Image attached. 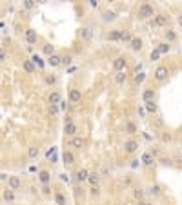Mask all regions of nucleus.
Returning a JSON list of instances; mask_svg holds the SVG:
<instances>
[{
	"label": "nucleus",
	"instance_id": "obj_1",
	"mask_svg": "<svg viewBox=\"0 0 182 205\" xmlns=\"http://www.w3.org/2000/svg\"><path fill=\"white\" fill-rule=\"evenodd\" d=\"M139 16H140L142 20L151 18V16H153V5H151V4H142L140 9H139Z\"/></svg>",
	"mask_w": 182,
	"mask_h": 205
},
{
	"label": "nucleus",
	"instance_id": "obj_2",
	"mask_svg": "<svg viewBox=\"0 0 182 205\" xmlns=\"http://www.w3.org/2000/svg\"><path fill=\"white\" fill-rule=\"evenodd\" d=\"M7 184H9V189H11V191H15V189H20V187H22V182H20V178H18V176H9Z\"/></svg>",
	"mask_w": 182,
	"mask_h": 205
},
{
	"label": "nucleus",
	"instance_id": "obj_3",
	"mask_svg": "<svg viewBox=\"0 0 182 205\" xmlns=\"http://www.w3.org/2000/svg\"><path fill=\"white\" fill-rule=\"evenodd\" d=\"M113 67H115V71L118 73V71H124V67H126V58L124 56H118V58H115V62H113Z\"/></svg>",
	"mask_w": 182,
	"mask_h": 205
},
{
	"label": "nucleus",
	"instance_id": "obj_4",
	"mask_svg": "<svg viewBox=\"0 0 182 205\" xmlns=\"http://www.w3.org/2000/svg\"><path fill=\"white\" fill-rule=\"evenodd\" d=\"M166 76H168V69H166L164 65H160V67L155 69V78H157V80L162 82V80H166Z\"/></svg>",
	"mask_w": 182,
	"mask_h": 205
},
{
	"label": "nucleus",
	"instance_id": "obj_5",
	"mask_svg": "<svg viewBox=\"0 0 182 205\" xmlns=\"http://www.w3.org/2000/svg\"><path fill=\"white\" fill-rule=\"evenodd\" d=\"M142 100H144L146 104L155 102V91H153V89H146V91L142 93Z\"/></svg>",
	"mask_w": 182,
	"mask_h": 205
},
{
	"label": "nucleus",
	"instance_id": "obj_6",
	"mask_svg": "<svg viewBox=\"0 0 182 205\" xmlns=\"http://www.w3.org/2000/svg\"><path fill=\"white\" fill-rule=\"evenodd\" d=\"M137 149H139V144L133 142V140H129V142L124 144V151H126V153H135Z\"/></svg>",
	"mask_w": 182,
	"mask_h": 205
},
{
	"label": "nucleus",
	"instance_id": "obj_7",
	"mask_svg": "<svg viewBox=\"0 0 182 205\" xmlns=\"http://www.w3.org/2000/svg\"><path fill=\"white\" fill-rule=\"evenodd\" d=\"M26 40H27V44H35L36 42V31L35 29H27L26 31Z\"/></svg>",
	"mask_w": 182,
	"mask_h": 205
},
{
	"label": "nucleus",
	"instance_id": "obj_8",
	"mask_svg": "<svg viewBox=\"0 0 182 205\" xmlns=\"http://www.w3.org/2000/svg\"><path fill=\"white\" fill-rule=\"evenodd\" d=\"M108 38H109L111 42H120V40H122V31H120V29H115V31L109 33Z\"/></svg>",
	"mask_w": 182,
	"mask_h": 205
},
{
	"label": "nucleus",
	"instance_id": "obj_9",
	"mask_svg": "<svg viewBox=\"0 0 182 205\" xmlns=\"http://www.w3.org/2000/svg\"><path fill=\"white\" fill-rule=\"evenodd\" d=\"M80 98H82V94H80L78 89H71V91H69V100H71V102L77 104V102H80Z\"/></svg>",
	"mask_w": 182,
	"mask_h": 205
},
{
	"label": "nucleus",
	"instance_id": "obj_10",
	"mask_svg": "<svg viewBox=\"0 0 182 205\" xmlns=\"http://www.w3.org/2000/svg\"><path fill=\"white\" fill-rule=\"evenodd\" d=\"M71 145L77 147V149H80V147L86 145V142H84V138H80V136H73V138H71Z\"/></svg>",
	"mask_w": 182,
	"mask_h": 205
},
{
	"label": "nucleus",
	"instance_id": "obj_11",
	"mask_svg": "<svg viewBox=\"0 0 182 205\" xmlns=\"http://www.w3.org/2000/svg\"><path fill=\"white\" fill-rule=\"evenodd\" d=\"M60 100H62V98H60V93L55 91V93L49 94V105H57V104H60Z\"/></svg>",
	"mask_w": 182,
	"mask_h": 205
},
{
	"label": "nucleus",
	"instance_id": "obj_12",
	"mask_svg": "<svg viewBox=\"0 0 182 205\" xmlns=\"http://www.w3.org/2000/svg\"><path fill=\"white\" fill-rule=\"evenodd\" d=\"M129 44H131V49H133V51H140V49H142V40H140V38H131Z\"/></svg>",
	"mask_w": 182,
	"mask_h": 205
},
{
	"label": "nucleus",
	"instance_id": "obj_13",
	"mask_svg": "<svg viewBox=\"0 0 182 205\" xmlns=\"http://www.w3.org/2000/svg\"><path fill=\"white\" fill-rule=\"evenodd\" d=\"M64 133L66 134H69V136H73L75 133H77V125L71 122V124H66V127H64Z\"/></svg>",
	"mask_w": 182,
	"mask_h": 205
},
{
	"label": "nucleus",
	"instance_id": "obj_14",
	"mask_svg": "<svg viewBox=\"0 0 182 205\" xmlns=\"http://www.w3.org/2000/svg\"><path fill=\"white\" fill-rule=\"evenodd\" d=\"M38 178H40V182H42L44 185H47V184H49V180H51V174H49L47 171H40Z\"/></svg>",
	"mask_w": 182,
	"mask_h": 205
},
{
	"label": "nucleus",
	"instance_id": "obj_15",
	"mask_svg": "<svg viewBox=\"0 0 182 205\" xmlns=\"http://www.w3.org/2000/svg\"><path fill=\"white\" fill-rule=\"evenodd\" d=\"M47 62H49V65H53V67H57V65H60V64H62L60 56H57V55H51V56L47 58Z\"/></svg>",
	"mask_w": 182,
	"mask_h": 205
},
{
	"label": "nucleus",
	"instance_id": "obj_16",
	"mask_svg": "<svg viewBox=\"0 0 182 205\" xmlns=\"http://www.w3.org/2000/svg\"><path fill=\"white\" fill-rule=\"evenodd\" d=\"M168 20H170V18H168L166 15H159V16H155V24H157V25H166Z\"/></svg>",
	"mask_w": 182,
	"mask_h": 205
},
{
	"label": "nucleus",
	"instance_id": "obj_17",
	"mask_svg": "<svg viewBox=\"0 0 182 205\" xmlns=\"http://www.w3.org/2000/svg\"><path fill=\"white\" fill-rule=\"evenodd\" d=\"M88 174H89V173H88L86 169H80V171H77V180H78V182H86V180H88Z\"/></svg>",
	"mask_w": 182,
	"mask_h": 205
},
{
	"label": "nucleus",
	"instance_id": "obj_18",
	"mask_svg": "<svg viewBox=\"0 0 182 205\" xmlns=\"http://www.w3.org/2000/svg\"><path fill=\"white\" fill-rule=\"evenodd\" d=\"M62 160H64V164H73V162H75V156H73L69 151H66V153L62 154Z\"/></svg>",
	"mask_w": 182,
	"mask_h": 205
},
{
	"label": "nucleus",
	"instance_id": "obj_19",
	"mask_svg": "<svg viewBox=\"0 0 182 205\" xmlns=\"http://www.w3.org/2000/svg\"><path fill=\"white\" fill-rule=\"evenodd\" d=\"M2 196H4V200H5V202H13V200H15V193H13L11 189H5Z\"/></svg>",
	"mask_w": 182,
	"mask_h": 205
},
{
	"label": "nucleus",
	"instance_id": "obj_20",
	"mask_svg": "<svg viewBox=\"0 0 182 205\" xmlns=\"http://www.w3.org/2000/svg\"><path fill=\"white\" fill-rule=\"evenodd\" d=\"M80 36H82L84 40H89V38H91V29H89V27H82V29H80Z\"/></svg>",
	"mask_w": 182,
	"mask_h": 205
},
{
	"label": "nucleus",
	"instance_id": "obj_21",
	"mask_svg": "<svg viewBox=\"0 0 182 205\" xmlns=\"http://www.w3.org/2000/svg\"><path fill=\"white\" fill-rule=\"evenodd\" d=\"M157 51H159V55H166V53H170V44H159Z\"/></svg>",
	"mask_w": 182,
	"mask_h": 205
},
{
	"label": "nucleus",
	"instance_id": "obj_22",
	"mask_svg": "<svg viewBox=\"0 0 182 205\" xmlns=\"http://www.w3.org/2000/svg\"><path fill=\"white\" fill-rule=\"evenodd\" d=\"M142 164H144V165H151V164H153V156H151L149 153H144V154H142Z\"/></svg>",
	"mask_w": 182,
	"mask_h": 205
},
{
	"label": "nucleus",
	"instance_id": "obj_23",
	"mask_svg": "<svg viewBox=\"0 0 182 205\" xmlns=\"http://www.w3.org/2000/svg\"><path fill=\"white\" fill-rule=\"evenodd\" d=\"M98 180H100V176H98V174H95V173H93V174H88V182L91 184V187H93V185H97V184H98Z\"/></svg>",
	"mask_w": 182,
	"mask_h": 205
},
{
	"label": "nucleus",
	"instance_id": "obj_24",
	"mask_svg": "<svg viewBox=\"0 0 182 205\" xmlns=\"http://www.w3.org/2000/svg\"><path fill=\"white\" fill-rule=\"evenodd\" d=\"M115 82H117V84H124V82H126V74H124V71H118V73H117Z\"/></svg>",
	"mask_w": 182,
	"mask_h": 205
},
{
	"label": "nucleus",
	"instance_id": "obj_25",
	"mask_svg": "<svg viewBox=\"0 0 182 205\" xmlns=\"http://www.w3.org/2000/svg\"><path fill=\"white\" fill-rule=\"evenodd\" d=\"M44 53H46L47 56H51V55H55V47H53L51 44H46V45H44Z\"/></svg>",
	"mask_w": 182,
	"mask_h": 205
},
{
	"label": "nucleus",
	"instance_id": "obj_26",
	"mask_svg": "<svg viewBox=\"0 0 182 205\" xmlns=\"http://www.w3.org/2000/svg\"><path fill=\"white\" fill-rule=\"evenodd\" d=\"M55 202H57V205H66V198H64V194H55Z\"/></svg>",
	"mask_w": 182,
	"mask_h": 205
},
{
	"label": "nucleus",
	"instance_id": "obj_27",
	"mask_svg": "<svg viewBox=\"0 0 182 205\" xmlns=\"http://www.w3.org/2000/svg\"><path fill=\"white\" fill-rule=\"evenodd\" d=\"M24 69H26L27 73H33V71H35V65H33L29 60H26V62H24Z\"/></svg>",
	"mask_w": 182,
	"mask_h": 205
},
{
	"label": "nucleus",
	"instance_id": "obj_28",
	"mask_svg": "<svg viewBox=\"0 0 182 205\" xmlns=\"http://www.w3.org/2000/svg\"><path fill=\"white\" fill-rule=\"evenodd\" d=\"M27 154H29V158H36L38 156V147H29Z\"/></svg>",
	"mask_w": 182,
	"mask_h": 205
},
{
	"label": "nucleus",
	"instance_id": "obj_29",
	"mask_svg": "<svg viewBox=\"0 0 182 205\" xmlns=\"http://www.w3.org/2000/svg\"><path fill=\"white\" fill-rule=\"evenodd\" d=\"M146 111H148V113H155V111H157V105H155V102H149V104H146Z\"/></svg>",
	"mask_w": 182,
	"mask_h": 205
},
{
	"label": "nucleus",
	"instance_id": "obj_30",
	"mask_svg": "<svg viewBox=\"0 0 182 205\" xmlns=\"http://www.w3.org/2000/svg\"><path fill=\"white\" fill-rule=\"evenodd\" d=\"M104 20H115V13H111V11H108V13H104Z\"/></svg>",
	"mask_w": 182,
	"mask_h": 205
},
{
	"label": "nucleus",
	"instance_id": "obj_31",
	"mask_svg": "<svg viewBox=\"0 0 182 205\" xmlns=\"http://www.w3.org/2000/svg\"><path fill=\"white\" fill-rule=\"evenodd\" d=\"M122 42H131V35L128 31H122Z\"/></svg>",
	"mask_w": 182,
	"mask_h": 205
},
{
	"label": "nucleus",
	"instance_id": "obj_32",
	"mask_svg": "<svg viewBox=\"0 0 182 205\" xmlns=\"http://www.w3.org/2000/svg\"><path fill=\"white\" fill-rule=\"evenodd\" d=\"M29 62H31V64H38V65H40V67H42V65H44V62H42V60H40V58H38V56H36V55H35V56H33V58H31V60H29Z\"/></svg>",
	"mask_w": 182,
	"mask_h": 205
},
{
	"label": "nucleus",
	"instance_id": "obj_33",
	"mask_svg": "<svg viewBox=\"0 0 182 205\" xmlns=\"http://www.w3.org/2000/svg\"><path fill=\"white\" fill-rule=\"evenodd\" d=\"M144 78H146V74H144V73H139V74L135 76V82H137V84H142Z\"/></svg>",
	"mask_w": 182,
	"mask_h": 205
},
{
	"label": "nucleus",
	"instance_id": "obj_34",
	"mask_svg": "<svg viewBox=\"0 0 182 205\" xmlns=\"http://www.w3.org/2000/svg\"><path fill=\"white\" fill-rule=\"evenodd\" d=\"M46 82H47L49 85H53V84L57 82V76H53V74H47V76H46Z\"/></svg>",
	"mask_w": 182,
	"mask_h": 205
},
{
	"label": "nucleus",
	"instance_id": "obj_35",
	"mask_svg": "<svg viewBox=\"0 0 182 205\" xmlns=\"http://www.w3.org/2000/svg\"><path fill=\"white\" fill-rule=\"evenodd\" d=\"M126 129H128V133H137V127H135V124H131V122L126 125Z\"/></svg>",
	"mask_w": 182,
	"mask_h": 205
},
{
	"label": "nucleus",
	"instance_id": "obj_36",
	"mask_svg": "<svg viewBox=\"0 0 182 205\" xmlns=\"http://www.w3.org/2000/svg\"><path fill=\"white\" fill-rule=\"evenodd\" d=\"M166 36H168V40H170V42H173V40L177 38V35H175L173 31H168V33H166Z\"/></svg>",
	"mask_w": 182,
	"mask_h": 205
},
{
	"label": "nucleus",
	"instance_id": "obj_37",
	"mask_svg": "<svg viewBox=\"0 0 182 205\" xmlns=\"http://www.w3.org/2000/svg\"><path fill=\"white\" fill-rule=\"evenodd\" d=\"M91 194H93V196H98V194H100V189H98V185H93V187H91Z\"/></svg>",
	"mask_w": 182,
	"mask_h": 205
},
{
	"label": "nucleus",
	"instance_id": "obj_38",
	"mask_svg": "<svg viewBox=\"0 0 182 205\" xmlns=\"http://www.w3.org/2000/svg\"><path fill=\"white\" fill-rule=\"evenodd\" d=\"M159 56H160V55H159V51H157V49H155V51H151V55H149V58H151V60H159Z\"/></svg>",
	"mask_w": 182,
	"mask_h": 205
},
{
	"label": "nucleus",
	"instance_id": "obj_39",
	"mask_svg": "<svg viewBox=\"0 0 182 205\" xmlns=\"http://www.w3.org/2000/svg\"><path fill=\"white\" fill-rule=\"evenodd\" d=\"M58 113V105H49V114H57Z\"/></svg>",
	"mask_w": 182,
	"mask_h": 205
},
{
	"label": "nucleus",
	"instance_id": "obj_40",
	"mask_svg": "<svg viewBox=\"0 0 182 205\" xmlns=\"http://www.w3.org/2000/svg\"><path fill=\"white\" fill-rule=\"evenodd\" d=\"M46 156H47V158H55V147H51V149L46 153Z\"/></svg>",
	"mask_w": 182,
	"mask_h": 205
},
{
	"label": "nucleus",
	"instance_id": "obj_41",
	"mask_svg": "<svg viewBox=\"0 0 182 205\" xmlns=\"http://www.w3.org/2000/svg\"><path fill=\"white\" fill-rule=\"evenodd\" d=\"M60 60H62V64H66V65L71 64V56H64V58H60Z\"/></svg>",
	"mask_w": 182,
	"mask_h": 205
},
{
	"label": "nucleus",
	"instance_id": "obj_42",
	"mask_svg": "<svg viewBox=\"0 0 182 205\" xmlns=\"http://www.w3.org/2000/svg\"><path fill=\"white\" fill-rule=\"evenodd\" d=\"M151 194H159L160 193V189H159V185H155V187H151V191H149Z\"/></svg>",
	"mask_w": 182,
	"mask_h": 205
},
{
	"label": "nucleus",
	"instance_id": "obj_43",
	"mask_svg": "<svg viewBox=\"0 0 182 205\" xmlns=\"http://www.w3.org/2000/svg\"><path fill=\"white\" fill-rule=\"evenodd\" d=\"M4 60H5V51L0 49V62H4Z\"/></svg>",
	"mask_w": 182,
	"mask_h": 205
},
{
	"label": "nucleus",
	"instance_id": "obj_44",
	"mask_svg": "<svg viewBox=\"0 0 182 205\" xmlns=\"http://www.w3.org/2000/svg\"><path fill=\"white\" fill-rule=\"evenodd\" d=\"M60 180H62V182H69V176H67V174H60Z\"/></svg>",
	"mask_w": 182,
	"mask_h": 205
},
{
	"label": "nucleus",
	"instance_id": "obj_45",
	"mask_svg": "<svg viewBox=\"0 0 182 205\" xmlns=\"http://www.w3.org/2000/svg\"><path fill=\"white\" fill-rule=\"evenodd\" d=\"M42 193H44V194H49L51 191H49V187H47V185H44V189H42Z\"/></svg>",
	"mask_w": 182,
	"mask_h": 205
},
{
	"label": "nucleus",
	"instance_id": "obj_46",
	"mask_svg": "<svg viewBox=\"0 0 182 205\" xmlns=\"http://www.w3.org/2000/svg\"><path fill=\"white\" fill-rule=\"evenodd\" d=\"M135 196H137V198H142V196H144V193H142V191H135Z\"/></svg>",
	"mask_w": 182,
	"mask_h": 205
},
{
	"label": "nucleus",
	"instance_id": "obj_47",
	"mask_svg": "<svg viewBox=\"0 0 182 205\" xmlns=\"http://www.w3.org/2000/svg\"><path fill=\"white\" fill-rule=\"evenodd\" d=\"M26 7H33V0H26Z\"/></svg>",
	"mask_w": 182,
	"mask_h": 205
},
{
	"label": "nucleus",
	"instance_id": "obj_48",
	"mask_svg": "<svg viewBox=\"0 0 182 205\" xmlns=\"http://www.w3.org/2000/svg\"><path fill=\"white\" fill-rule=\"evenodd\" d=\"M179 24H180V25H182V15H180V16H179Z\"/></svg>",
	"mask_w": 182,
	"mask_h": 205
},
{
	"label": "nucleus",
	"instance_id": "obj_49",
	"mask_svg": "<svg viewBox=\"0 0 182 205\" xmlns=\"http://www.w3.org/2000/svg\"><path fill=\"white\" fill-rule=\"evenodd\" d=\"M139 205H149V203H146V202H140V203H139Z\"/></svg>",
	"mask_w": 182,
	"mask_h": 205
}]
</instances>
